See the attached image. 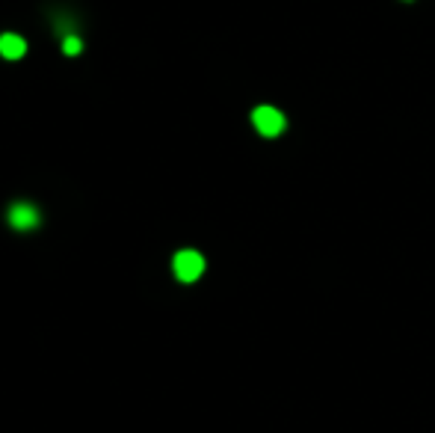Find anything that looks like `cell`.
Returning <instances> with one entry per match:
<instances>
[{"instance_id":"obj_1","label":"cell","mask_w":435,"mask_h":433,"mask_svg":"<svg viewBox=\"0 0 435 433\" xmlns=\"http://www.w3.org/2000/svg\"><path fill=\"white\" fill-rule=\"evenodd\" d=\"M172 270H175V276H178L181 282H196L198 276L205 273V259H202V252H196V250H181V252H175Z\"/></svg>"},{"instance_id":"obj_2","label":"cell","mask_w":435,"mask_h":433,"mask_svg":"<svg viewBox=\"0 0 435 433\" xmlns=\"http://www.w3.org/2000/svg\"><path fill=\"white\" fill-rule=\"evenodd\" d=\"M6 220H9V226L12 229L30 231V229H36L42 223V214H39V208L30 205V202H12L6 211Z\"/></svg>"},{"instance_id":"obj_3","label":"cell","mask_w":435,"mask_h":433,"mask_svg":"<svg viewBox=\"0 0 435 433\" xmlns=\"http://www.w3.org/2000/svg\"><path fill=\"white\" fill-rule=\"evenodd\" d=\"M252 122H255V128H258L264 137H278V134L284 131V116H282V110H275V107H270V104L255 107Z\"/></svg>"},{"instance_id":"obj_4","label":"cell","mask_w":435,"mask_h":433,"mask_svg":"<svg viewBox=\"0 0 435 433\" xmlns=\"http://www.w3.org/2000/svg\"><path fill=\"white\" fill-rule=\"evenodd\" d=\"M27 54V42L18 33H3L0 36V57L3 60H21Z\"/></svg>"},{"instance_id":"obj_5","label":"cell","mask_w":435,"mask_h":433,"mask_svg":"<svg viewBox=\"0 0 435 433\" xmlns=\"http://www.w3.org/2000/svg\"><path fill=\"white\" fill-rule=\"evenodd\" d=\"M80 51H83V39L80 36H74V33H71V36H62V54H65V57H77Z\"/></svg>"}]
</instances>
